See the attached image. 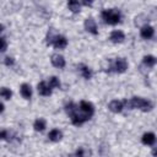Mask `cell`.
Wrapping results in <instances>:
<instances>
[{
    "label": "cell",
    "mask_w": 157,
    "mask_h": 157,
    "mask_svg": "<svg viewBox=\"0 0 157 157\" xmlns=\"http://www.w3.org/2000/svg\"><path fill=\"white\" fill-rule=\"evenodd\" d=\"M48 137H49L50 141L56 142V141L61 140V137H63V132H61L60 130H58V129H53V130L48 134Z\"/></svg>",
    "instance_id": "13"
},
{
    "label": "cell",
    "mask_w": 157,
    "mask_h": 157,
    "mask_svg": "<svg viewBox=\"0 0 157 157\" xmlns=\"http://www.w3.org/2000/svg\"><path fill=\"white\" fill-rule=\"evenodd\" d=\"M52 64H53L55 67L61 69V67L65 66V59H64V56H61V55H59V54H53V55H52Z\"/></svg>",
    "instance_id": "7"
},
{
    "label": "cell",
    "mask_w": 157,
    "mask_h": 157,
    "mask_svg": "<svg viewBox=\"0 0 157 157\" xmlns=\"http://www.w3.org/2000/svg\"><path fill=\"white\" fill-rule=\"evenodd\" d=\"M102 18L104 20L105 23L108 25H117L120 22V18H121V15L118 10L115 9H110V10H104L102 12Z\"/></svg>",
    "instance_id": "3"
},
{
    "label": "cell",
    "mask_w": 157,
    "mask_h": 157,
    "mask_svg": "<svg viewBox=\"0 0 157 157\" xmlns=\"http://www.w3.org/2000/svg\"><path fill=\"white\" fill-rule=\"evenodd\" d=\"M93 1H94V0H82V4H83L85 6H91V5L93 4Z\"/></svg>",
    "instance_id": "25"
},
{
    "label": "cell",
    "mask_w": 157,
    "mask_h": 157,
    "mask_svg": "<svg viewBox=\"0 0 157 157\" xmlns=\"http://www.w3.org/2000/svg\"><path fill=\"white\" fill-rule=\"evenodd\" d=\"M0 139H1V140H10L9 131H7V130H1V131H0Z\"/></svg>",
    "instance_id": "23"
},
{
    "label": "cell",
    "mask_w": 157,
    "mask_h": 157,
    "mask_svg": "<svg viewBox=\"0 0 157 157\" xmlns=\"http://www.w3.org/2000/svg\"><path fill=\"white\" fill-rule=\"evenodd\" d=\"M78 69H80V72H81V75L86 78V80H88V78H91L92 77V71H91V69L88 67V66H86V65H78Z\"/></svg>",
    "instance_id": "15"
},
{
    "label": "cell",
    "mask_w": 157,
    "mask_h": 157,
    "mask_svg": "<svg viewBox=\"0 0 157 157\" xmlns=\"http://www.w3.org/2000/svg\"><path fill=\"white\" fill-rule=\"evenodd\" d=\"M108 108H109V110L113 112V113H120V112L123 110V108H124V104H123V102H120V101H112V102L108 104Z\"/></svg>",
    "instance_id": "10"
},
{
    "label": "cell",
    "mask_w": 157,
    "mask_h": 157,
    "mask_svg": "<svg viewBox=\"0 0 157 157\" xmlns=\"http://www.w3.org/2000/svg\"><path fill=\"white\" fill-rule=\"evenodd\" d=\"M112 69H114V71L117 72H124L128 69V63L124 58H118L114 63V65L112 66Z\"/></svg>",
    "instance_id": "4"
},
{
    "label": "cell",
    "mask_w": 157,
    "mask_h": 157,
    "mask_svg": "<svg viewBox=\"0 0 157 157\" xmlns=\"http://www.w3.org/2000/svg\"><path fill=\"white\" fill-rule=\"evenodd\" d=\"M123 104L129 108V109H134V108H137V109H141L144 112H148L152 109V103L150 101H146L144 98H140V97H132L131 99H125L123 102Z\"/></svg>",
    "instance_id": "2"
},
{
    "label": "cell",
    "mask_w": 157,
    "mask_h": 157,
    "mask_svg": "<svg viewBox=\"0 0 157 157\" xmlns=\"http://www.w3.org/2000/svg\"><path fill=\"white\" fill-rule=\"evenodd\" d=\"M0 96H1L2 98H5V99H10L11 96H12V92H11L10 88L2 87V88H0Z\"/></svg>",
    "instance_id": "19"
},
{
    "label": "cell",
    "mask_w": 157,
    "mask_h": 157,
    "mask_svg": "<svg viewBox=\"0 0 157 157\" xmlns=\"http://www.w3.org/2000/svg\"><path fill=\"white\" fill-rule=\"evenodd\" d=\"M20 92H21L22 97H23V98H26V99H29V98H31V96H32V88H31V86H29V85H27V83H23V85L21 86Z\"/></svg>",
    "instance_id": "12"
},
{
    "label": "cell",
    "mask_w": 157,
    "mask_h": 157,
    "mask_svg": "<svg viewBox=\"0 0 157 157\" xmlns=\"http://www.w3.org/2000/svg\"><path fill=\"white\" fill-rule=\"evenodd\" d=\"M65 110L69 114V117L71 118V121L74 125H81L83 124L86 120H88L93 113H94V107L92 103L87 102V101H81L80 105L77 107L74 103H67L65 105Z\"/></svg>",
    "instance_id": "1"
},
{
    "label": "cell",
    "mask_w": 157,
    "mask_h": 157,
    "mask_svg": "<svg viewBox=\"0 0 157 157\" xmlns=\"http://www.w3.org/2000/svg\"><path fill=\"white\" fill-rule=\"evenodd\" d=\"M144 64L146 66H148V67H153L155 64H156L155 56L153 55H146V56H144Z\"/></svg>",
    "instance_id": "18"
},
{
    "label": "cell",
    "mask_w": 157,
    "mask_h": 157,
    "mask_svg": "<svg viewBox=\"0 0 157 157\" xmlns=\"http://www.w3.org/2000/svg\"><path fill=\"white\" fill-rule=\"evenodd\" d=\"M55 36H56V33L54 32V29H50V31L48 32V34H47V44H49V45L53 44Z\"/></svg>",
    "instance_id": "20"
},
{
    "label": "cell",
    "mask_w": 157,
    "mask_h": 157,
    "mask_svg": "<svg viewBox=\"0 0 157 157\" xmlns=\"http://www.w3.org/2000/svg\"><path fill=\"white\" fill-rule=\"evenodd\" d=\"M53 45L58 49H64L66 45H67V39L64 37V36H60V34H56L55 38H54V42H53Z\"/></svg>",
    "instance_id": "6"
},
{
    "label": "cell",
    "mask_w": 157,
    "mask_h": 157,
    "mask_svg": "<svg viewBox=\"0 0 157 157\" xmlns=\"http://www.w3.org/2000/svg\"><path fill=\"white\" fill-rule=\"evenodd\" d=\"M85 153H86V152H85L83 150H77L75 155H77V156H82V155H85Z\"/></svg>",
    "instance_id": "26"
},
{
    "label": "cell",
    "mask_w": 157,
    "mask_h": 157,
    "mask_svg": "<svg viewBox=\"0 0 157 157\" xmlns=\"http://www.w3.org/2000/svg\"><path fill=\"white\" fill-rule=\"evenodd\" d=\"M109 39L113 42V43H121L124 39H125V36L121 31H113L109 36Z\"/></svg>",
    "instance_id": "8"
},
{
    "label": "cell",
    "mask_w": 157,
    "mask_h": 157,
    "mask_svg": "<svg viewBox=\"0 0 157 157\" xmlns=\"http://www.w3.org/2000/svg\"><path fill=\"white\" fill-rule=\"evenodd\" d=\"M2 31H4V26H2V25H1V23H0V33H1V32H2Z\"/></svg>",
    "instance_id": "28"
},
{
    "label": "cell",
    "mask_w": 157,
    "mask_h": 157,
    "mask_svg": "<svg viewBox=\"0 0 157 157\" xmlns=\"http://www.w3.org/2000/svg\"><path fill=\"white\" fill-rule=\"evenodd\" d=\"M5 64H6L7 66L13 65V59H12V58H10V56H6V58H5Z\"/></svg>",
    "instance_id": "24"
},
{
    "label": "cell",
    "mask_w": 157,
    "mask_h": 157,
    "mask_svg": "<svg viewBox=\"0 0 157 157\" xmlns=\"http://www.w3.org/2000/svg\"><path fill=\"white\" fill-rule=\"evenodd\" d=\"M2 110H4V104H2L1 102H0V113H1Z\"/></svg>",
    "instance_id": "27"
},
{
    "label": "cell",
    "mask_w": 157,
    "mask_h": 157,
    "mask_svg": "<svg viewBox=\"0 0 157 157\" xmlns=\"http://www.w3.org/2000/svg\"><path fill=\"white\" fill-rule=\"evenodd\" d=\"M38 92L42 96H50L52 94V87L47 82L43 81V82L38 83Z\"/></svg>",
    "instance_id": "9"
},
{
    "label": "cell",
    "mask_w": 157,
    "mask_h": 157,
    "mask_svg": "<svg viewBox=\"0 0 157 157\" xmlns=\"http://www.w3.org/2000/svg\"><path fill=\"white\" fill-rule=\"evenodd\" d=\"M49 86H50L52 88H54V87H60V82H59L58 77L52 76V77L49 78Z\"/></svg>",
    "instance_id": "21"
},
{
    "label": "cell",
    "mask_w": 157,
    "mask_h": 157,
    "mask_svg": "<svg viewBox=\"0 0 157 157\" xmlns=\"http://www.w3.org/2000/svg\"><path fill=\"white\" fill-rule=\"evenodd\" d=\"M6 48H7V42H6V39L0 37V52H5Z\"/></svg>",
    "instance_id": "22"
},
{
    "label": "cell",
    "mask_w": 157,
    "mask_h": 157,
    "mask_svg": "<svg viewBox=\"0 0 157 157\" xmlns=\"http://www.w3.org/2000/svg\"><path fill=\"white\" fill-rule=\"evenodd\" d=\"M67 6L72 12H78L80 11V2L78 0H69L67 1Z\"/></svg>",
    "instance_id": "17"
},
{
    "label": "cell",
    "mask_w": 157,
    "mask_h": 157,
    "mask_svg": "<svg viewBox=\"0 0 157 157\" xmlns=\"http://www.w3.org/2000/svg\"><path fill=\"white\" fill-rule=\"evenodd\" d=\"M140 33H141V37H142V38H145V39H150V38L153 37L155 29H153V27L145 25V26L141 28V32H140Z\"/></svg>",
    "instance_id": "11"
},
{
    "label": "cell",
    "mask_w": 157,
    "mask_h": 157,
    "mask_svg": "<svg viewBox=\"0 0 157 157\" xmlns=\"http://www.w3.org/2000/svg\"><path fill=\"white\" fill-rule=\"evenodd\" d=\"M155 141H156V137H155V134L153 132H146V134H144V136H142V144L151 146V145L155 144Z\"/></svg>",
    "instance_id": "14"
},
{
    "label": "cell",
    "mask_w": 157,
    "mask_h": 157,
    "mask_svg": "<svg viewBox=\"0 0 157 157\" xmlns=\"http://www.w3.org/2000/svg\"><path fill=\"white\" fill-rule=\"evenodd\" d=\"M85 28H86L87 32H90V33H92V34H97V33H98L96 22H94V20H93L92 17L86 18V21H85Z\"/></svg>",
    "instance_id": "5"
},
{
    "label": "cell",
    "mask_w": 157,
    "mask_h": 157,
    "mask_svg": "<svg viewBox=\"0 0 157 157\" xmlns=\"http://www.w3.org/2000/svg\"><path fill=\"white\" fill-rule=\"evenodd\" d=\"M33 128L36 131H43L45 129V120L44 119H37L33 124Z\"/></svg>",
    "instance_id": "16"
}]
</instances>
